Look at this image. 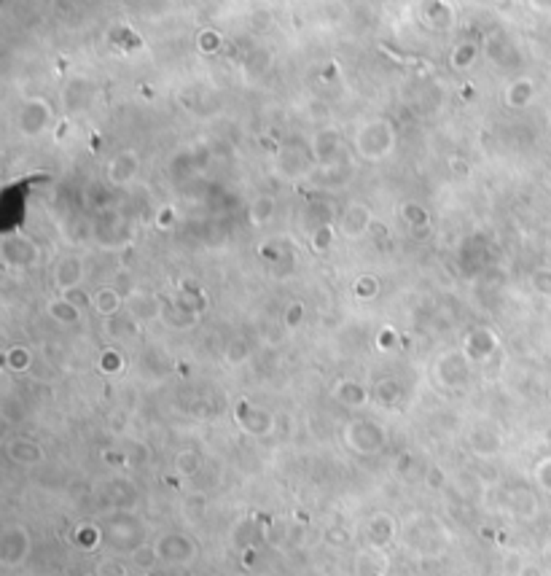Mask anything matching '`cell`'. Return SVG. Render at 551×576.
<instances>
[{"mask_svg":"<svg viewBox=\"0 0 551 576\" xmlns=\"http://www.w3.org/2000/svg\"><path fill=\"white\" fill-rule=\"evenodd\" d=\"M94 305H97V310L103 312V315H113V312L119 310V296H116V291H110V288H103V291H97V296H94Z\"/></svg>","mask_w":551,"mask_h":576,"instance_id":"cell-5","label":"cell"},{"mask_svg":"<svg viewBox=\"0 0 551 576\" xmlns=\"http://www.w3.org/2000/svg\"><path fill=\"white\" fill-rule=\"evenodd\" d=\"M366 223H369V210L360 207V205H355V207H350V210L344 213V219H342V232L358 235V232L366 229Z\"/></svg>","mask_w":551,"mask_h":576,"instance_id":"cell-4","label":"cell"},{"mask_svg":"<svg viewBox=\"0 0 551 576\" xmlns=\"http://www.w3.org/2000/svg\"><path fill=\"white\" fill-rule=\"evenodd\" d=\"M81 262L78 259H65V262H60V266H57V283L65 288H73L81 283Z\"/></svg>","mask_w":551,"mask_h":576,"instance_id":"cell-2","label":"cell"},{"mask_svg":"<svg viewBox=\"0 0 551 576\" xmlns=\"http://www.w3.org/2000/svg\"><path fill=\"white\" fill-rule=\"evenodd\" d=\"M49 315L54 318V321H60V323H76L78 318H81V312H78V307L70 302V299H57V302H51L49 305Z\"/></svg>","mask_w":551,"mask_h":576,"instance_id":"cell-3","label":"cell"},{"mask_svg":"<svg viewBox=\"0 0 551 576\" xmlns=\"http://www.w3.org/2000/svg\"><path fill=\"white\" fill-rule=\"evenodd\" d=\"M30 364H33V355H30L27 348H14V350L8 353V366H11L14 372H22V369H27Z\"/></svg>","mask_w":551,"mask_h":576,"instance_id":"cell-6","label":"cell"},{"mask_svg":"<svg viewBox=\"0 0 551 576\" xmlns=\"http://www.w3.org/2000/svg\"><path fill=\"white\" fill-rule=\"evenodd\" d=\"M130 312H132L134 318H156V312H159V302H156L151 294H146V291H134V294H130Z\"/></svg>","mask_w":551,"mask_h":576,"instance_id":"cell-1","label":"cell"}]
</instances>
